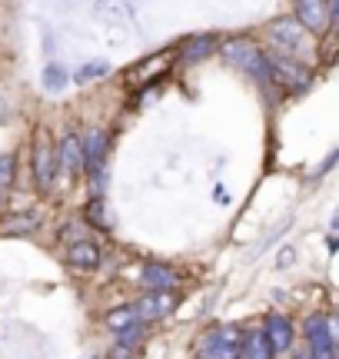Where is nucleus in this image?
Here are the masks:
<instances>
[{
    "instance_id": "obj_1",
    "label": "nucleus",
    "mask_w": 339,
    "mask_h": 359,
    "mask_svg": "<svg viewBox=\"0 0 339 359\" xmlns=\"http://www.w3.org/2000/svg\"><path fill=\"white\" fill-rule=\"evenodd\" d=\"M223 53H226V60H230V64L240 67V70H247L253 80H260V83H273V80H270V64H266V53H263L253 40L236 37V40H230V43L223 47Z\"/></svg>"
},
{
    "instance_id": "obj_2",
    "label": "nucleus",
    "mask_w": 339,
    "mask_h": 359,
    "mask_svg": "<svg viewBox=\"0 0 339 359\" xmlns=\"http://www.w3.org/2000/svg\"><path fill=\"white\" fill-rule=\"evenodd\" d=\"M240 330L216 326L200 339V359H240Z\"/></svg>"
},
{
    "instance_id": "obj_3",
    "label": "nucleus",
    "mask_w": 339,
    "mask_h": 359,
    "mask_svg": "<svg viewBox=\"0 0 339 359\" xmlns=\"http://www.w3.org/2000/svg\"><path fill=\"white\" fill-rule=\"evenodd\" d=\"M53 177H57V150H53L47 133H37V143H34V183H37V190H50Z\"/></svg>"
},
{
    "instance_id": "obj_4",
    "label": "nucleus",
    "mask_w": 339,
    "mask_h": 359,
    "mask_svg": "<svg viewBox=\"0 0 339 359\" xmlns=\"http://www.w3.org/2000/svg\"><path fill=\"white\" fill-rule=\"evenodd\" d=\"M306 339L313 359H336V339H333V320L329 316H310L306 320Z\"/></svg>"
},
{
    "instance_id": "obj_5",
    "label": "nucleus",
    "mask_w": 339,
    "mask_h": 359,
    "mask_svg": "<svg viewBox=\"0 0 339 359\" xmlns=\"http://www.w3.org/2000/svg\"><path fill=\"white\" fill-rule=\"evenodd\" d=\"M266 64H270V80L279 83V87H289V90H306L310 87V70L300 67L296 60H289V57H266Z\"/></svg>"
},
{
    "instance_id": "obj_6",
    "label": "nucleus",
    "mask_w": 339,
    "mask_h": 359,
    "mask_svg": "<svg viewBox=\"0 0 339 359\" xmlns=\"http://www.w3.org/2000/svg\"><path fill=\"white\" fill-rule=\"evenodd\" d=\"M170 309H173V296H170V290H150V293L133 306V313H137V320L140 323H150V320H163Z\"/></svg>"
},
{
    "instance_id": "obj_7",
    "label": "nucleus",
    "mask_w": 339,
    "mask_h": 359,
    "mask_svg": "<svg viewBox=\"0 0 339 359\" xmlns=\"http://www.w3.org/2000/svg\"><path fill=\"white\" fill-rule=\"evenodd\" d=\"M270 37H273V43L279 50L296 53L303 47V27H300V20L279 17V20H273V27H270Z\"/></svg>"
},
{
    "instance_id": "obj_8",
    "label": "nucleus",
    "mask_w": 339,
    "mask_h": 359,
    "mask_svg": "<svg viewBox=\"0 0 339 359\" xmlns=\"http://www.w3.org/2000/svg\"><path fill=\"white\" fill-rule=\"evenodd\" d=\"M80 156H83V170H87V173L104 167V156H106V133L104 130H90L87 140H80Z\"/></svg>"
},
{
    "instance_id": "obj_9",
    "label": "nucleus",
    "mask_w": 339,
    "mask_h": 359,
    "mask_svg": "<svg viewBox=\"0 0 339 359\" xmlns=\"http://www.w3.org/2000/svg\"><path fill=\"white\" fill-rule=\"evenodd\" d=\"M296 17L306 30H323L329 20V0H296Z\"/></svg>"
},
{
    "instance_id": "obj_10",
    "label": "nucleus",
    "mask_w": 339,
    "mask_h": 359,
    "mask_svg": "<svg viewBox=\"0 0 339 359\" xmlns=\"http://www.w3.org/2000/svg\"><path fill=\"white\" fill-rule=\"evenodd\" d=\"M263 336L270 339L273 353H283V349H289V343H293V323H289L286 316H270L266 326H263Z\"/></svg>"
},
{
    "instance_id": "obj_11",
    "label": "nucleus",
    "mask_w": 339,
    "mask_h": 359,
    "mask_svg": "<svg viewBox=\"0 0 339 359\" xmlns=\"http://www.w3.org/2000/svg\"><path fill=\"white\" fill-rule=\"evenodd\" d=\"M240 359H273V346L260 330H249L240 336Z\"/></svg>"
},
{
    "instance_id": "obj_12",
    "label": "nucleus",
    "mask_w": 339,
    "mask_h": 359,
    "mask_svg": "<svg viewBox=\"0 0 339 359\" xmlns=\"http://www.w3.org/2000/svg\"><path fill=\"white\" fill-rule=\"evenodd\" d=\"M140 283H144L146 290H173L177 286V273L167 263H150V266H144Z\"/></svg>"
},
{
    "instance_id": "obj_13",
    "label": "nucleus",
    "mask_w": 339,
    "mask_h": 359,
    "mask_svg": "<svg viewBox=\"0 0 339 359\" xmlns=\"http://www.w3.org/2000/svg\"><path fill=\"white\" fill-rule=\"evenodd\" d=\"M57 167H64L67 173H77V170H83V156H80V137H74V133H67L64 140H60Z\"/></svg>"
},
{
    "instance_id": "obj_14",
    "label": "nucleus",
    "mask_w": 339,
    "mask_h": 359,
    "mask_svg": "<svg viewBox=\"0 0 339 359\" xmlns=\"http://www.w3.org/2000/svg\"><path fill=\"white\" fill-rule=\"evenodd\" d=\"M213 47H216V37H213V34H200V37L183 43V60H186V64H200L203 57L213 53Z\"/></svg>"
},
{
    "instance_id": "obj_15",
    "label": "nucleus",
    "mask_w": 339,
    "mask_h": 359,
    "mask_svg": "<svg viewBox=\"0 0 339 359\" xmlns=\"http://www.w3.org/2000/svg\"><path fill=\"white\" fill-rule=\"evenodd\" d=\"M67 259L74 263V266H83V269H93L100 263V250L93 243H74L67 250Z\"/></svg>"
},
{
    "instance_id": "obj_16",
    "label": "nucleus",
    "mask_w": 339,
    "mask_h": 359,
    "mask_svg": "<svg viewBox=\"0 0 339 359\" xmlns=\"http://www.w3.org/2000/svg\"><path fill=\"white\" fill-rule=\"evenodd\" d=\"M137 320V313H133V306H120V309H110L106 313V326L113 330V333H120V330H127V326H133Z\"/></svg>"
},
{
    "instance_id": "obj_17",
    "label": "nucleus",
    "mask_w": 339,
    "mask_h": 359,
    "mask_svg": "<svg viewBox=\"0 0 339 359\" xmlns=\"http://www.w3.org/2000/svg\"><path fill=\"white\" fill-rule=\"evenodd\" d=\"M11 183H13V156H0V210L7 203Z\"/></svg>"
},
{
    "instance_id": "obj_18",
    "label": "nucleus",
    "mask_w": 339,
    "mask_h": 359,
    "mask_svg": "<svg viewBox=\"0 0 339 359\" xmlns=\"http://www.w3.org/2000/svg\"><path fill=\"white\" fill-rule=\"evenodd\" d=\"M43 87L47 90H64L67 87V74H64V67H57V64H50L47 70H43Z\"/></svg>"
},
{
    "instance_id": "obj_19",
    "label": "nucleus",
    "mask_w": 339,
    "mask_h": 359,
    "mask_svg": "<svg viewBox=\"0 0 339 359\" xmlns=\"http://www.w3.org/2000/svg\"><path fill=\"white\" fill-rule=\"evenodd\" d=\"M106 70H110V64H106V60H93V64H87V67H80L77 74H74V77L80 80V83H83V80H93V77H104Z\"/></svg>"
},
{
    "instance_id": "obj_20",
    "label": "nucleus",
    "mask_w": 339,
    "mask_h": 359,
    "mask_svg": "<svg viewBox=\"0 0 339 359\" xmlns=\"http://www.w3.org/2000/svg\"><path fill=\"white\" fill-rule=\"evenodd\" d=\"M87 219H90L93 226H106V206L100 196H93L90 203H87Z\"/></svg>"
}]
</instances>
